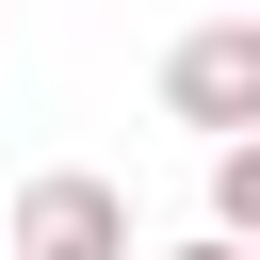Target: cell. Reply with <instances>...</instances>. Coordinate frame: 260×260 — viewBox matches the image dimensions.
<instances>
[{"label":"cell","mask_w":260,"mask_h":260,"mask_svg":"<svg viewBox=\"0 0 260 260\" xmlns=\"http://www.w3.org/2000/svg\"><path fill=\"white\" fill-rule=\"evenodd\" d=\"M162 114L211 130V146H260V16H195L162 49Z\"/></svg>","instance_id":"obj_1"},{"label":"cell","mask_w":260,"mask_h":260,"mask_svg":"<svg viewBox=\"0 0 260 260\" xmlns=\"http://www.w3.org/2000/svg\"><path fill=\"white\" fill-rule=\"evenodd\" d=\"M0 244H16V260H130V195H114L98 162H49V179H16Z\"/></svg>","instance_id":"obj_2"},{"label":"cell","mask_w":260,"mask_h":260,"mask_svg":"<svg viewBox=\"0 0 260 260\" xmlns=\"http://www.w3.org/2000/svg\"><path fill=\"white\" fill-rule=\"evenodd\" d=\"M211 244L260 260V146H211Z\"/></svg>","instance_id":"obj_3"},{"label":"cell","mask_w":260,"mask_h":260,"mask_svg":"<svg viewBox=\"0 0 260 260\" xmlns=\"http://www.w3.org/2000/svg\"><path fill=\"white\" fill-rule=\"evenodd\" d=\"M179 260H244V244H179Z\"/></svg>","instance_id":"obj_4"}]
</instances>
